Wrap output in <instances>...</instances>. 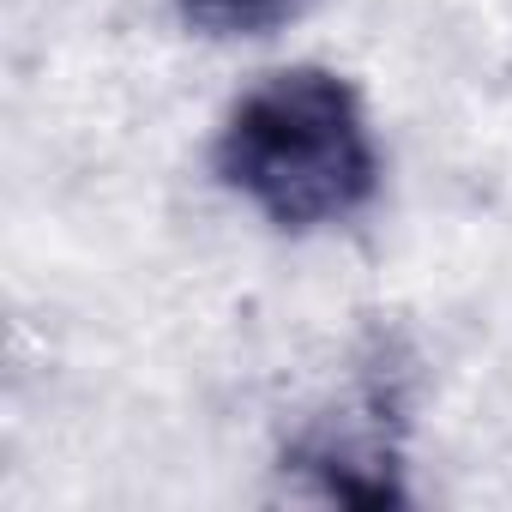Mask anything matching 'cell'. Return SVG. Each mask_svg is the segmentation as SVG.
Masks as SVG:
<instances>
[{"mask_svg":"<svg viewBox=\"0 0 512 512\" xmlns=\"http://www.w3.org/2000/svg\"><path fill=\"white\" fill-rule=\"evenodd\" d=\"M211 169L241 211L284 235H314L362 217L386 163L362 91L320 61H296L260 73L229 103Z\"/></svg>","mask_w":512,"mask_h":512,"instance_id":"1","label":"cell"},{"mask_svg":"<svg viewBox=\"0 0 512 512\" xmlns=\"http://www.w3.org/2000/svg\"><path fill=\"white\" fill-rule=\"evenodd\" d=\"M181 19L199 31V37H229V43H247V37H272L284 31L290 19H302L308 0H175Z\"/></svg>","mask_w":512,"mask_h":512,"instance_id":"2","label":"cell"}]
</instances>
